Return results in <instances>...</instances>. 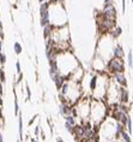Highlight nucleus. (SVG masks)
<instances>
[{"label": "nucleus", "instance_id": "f257e3e1", "mask_svg": "<svg viewBox=\"0 0 133 142\" xmlns=\"http://www.w3.org/2000/svg\"><path fill=\"white\" fill-rule=\"evenodd\" d=\"M55 63H56V66H58L59 72L65 78H68L71 72L73 70H76L79 66V63L77 62V58L74 57V54L70 49L56 52Z\"/></svg>", "mask_w": 133, "mask_h": 142}, {"label": "nucleus", "instance_id": "f03ea898", "mask_svg": "<svg viewBox=\"0 0 133 142\" xmlns=\"http://www.w3.org/2000/svg\"><path fill=\"white\" fill-rule=\"evenodd\" d=\"M49 23L54 27H61L67 24V13L65 5L61 0H49Z\"/></svg>", "mask_w": 133, "mask_h": 142}, {"label": "nucleus", "instance_id": "7ed1b4c3", "mask_svg": "<svg viewBox=\"0 0 133 142\" xmlns=\"http://www.w3.org/2000/svg\"><path fill=\"white\" fill-rule=\"evenodd\" d=\"M90 116L92 122L98 125L107 117V105L98 99H92L90 101Z\"/></svg>", "mask_w": 133, "mask_h": 142}, {"label": "nucleus", "instance_id": "20e7f679", "mask_svg": "<svg viewBox=\"0 0 133 142\" xmlns=\"http://www.w3.org/2000/svg\"><path fill=\"white\" fill-rule=\"evenodd\" d=\"M107 70L109 71L110 73L113 72H124L125 70V66H124V62H122V58H110L107 63Z\"/></svg>", "mask_w": 133, "mask_h": 142}, {"label": "nucleus", "instance_id": "39448f33", "mask_svg": "<svg viewBox=\"0 0 133 142\" xmlns=\"http://www.w3.org/2000/svg\"><path fill=\"white\" fill-rule=\"evenodd\" d=\"M101 16L104 18H110V19H115L116 21V8L113 5H108V6H103L102 7V12Z\"/></svg>", "mask_w": 133, "mask_h": 142}, {"label": "nucleus", "instance_id": "423d86ee", "mask_svg": "<svg viewBox=\"0 0 133 142\" xmlns=\"http://www.w3.org/2000/svg\"><path fill=\"white\" fill-rule=\"evenodd\" d=\"M92 68L96 72H103V71H105V68H107L105 60L101 55H98L97 53H96L95 60H92Z\"/></svg>", "mask_w": 133, "mask_h": 142}, {"label": "nucleus", "instance_id": "0eeeda50", "mask_svg": "<svg viewBox=\"0 0 133 142\" xmlns=\"http://www.w3.org/2000/svg\"><path fill=\"white\" fill-rule=\"evenodd\" d=\"M112 77L120 87H125L127 84V81H126V77H125L124 72H113Z\"/></svg>", "mask_w": 133, "mask_h": 142}, {"label": "nucleus", "instance_id": "6e6552de", "mask_svg": "<svg viewBox=\"0 0 133 142\" xmlns=\"http://www.w3.org/2000/svg\"><path fill=\"white\" fill-rule=\"evenodd\" d=\"M52 81L55 83V87H56L58 89H60V88H61V86L64 84V82L66 81V78H65L61 73H58V75H55V76H54V78H53Z\"/></svg>", "mask_w": 133, "mask_h": 142}, {"label": "nucleus", "instance_id": "1a4fd4ad", "mask_svg": "<svg viewBox=\"0 0 133 142\" xmlns=\"http://www.w3.org/2000/svg\"><path fill=\"white\" fill-rule=\"evenodd\" d=\"M98 75L100 73H92L91 75V77H90V82H89V88H90V90H91V93L95 90V88H96V86H97V82H98Z\"/></svg>", "mask_w": 133, "mask_h": 142}, {"label": "nucleus", "instance_id": "9d476101", "mask_svg": "<svg viewBox=\"0 0 133 142\" xmlns=\"http://www.w3.org/2000/svg\"><path fill=\"white\" fill-rule=\"evenodd\" d=\"M119 100H120V103H126L128 100V92L124 87L119 88Z\"/></svg>", "mask_w": 133, "mask_h": 142}, {"label": "nucleus", "instance_id": "9b49d317", "mask_svg": "<svg viewBox=\"0 0 133 142\" xmlns=\"http://www.w3.org/2000/svg\"><path fill=\"white\" fill-rule=\"evenodd\" d=\"M53 29H54V25L50 24V23H48V24H46V25L43 27V37H44V40L48 39V37H50Z\"/></svg>", "mask_w": 133, "mask_h": 142}, {"label": "nucleus", "instance_id": "f8f14e48", "mask_svg": "<svg viewBox=\"0 0 133 142\" xmlns=\"http://www.w3.org/2000/svg\"><path fill=\"white\" fill-rule=\"evenodd\" d=\"M124 54H125V52H124V49H122V47L120 45H116V47L113 48V57H115V58H122Z\"/></svg>", "mask_w": 133, "mask_h": 142}, {"label": "nucleus", "instance_id": "ddd939ff", "mask_svg": "<svg viewBox=\"0 0 133 142\" xmlns=\"http://www.w3.org/2000/svg\"><path fill=\"white\" fill-rule=\"evenodd\" d=\"M121 34H122V29H121L120 27H114V28L109 32V35H110L112 39H118Z\"/></svg>", "mask_w": 133, "mask_h": 142}, {"label": "nucleus", "instance_id": "4468645a", "mask_svg": "<svg viewBox=\"0 0 133 142\" xmlns=\"http://www.w3.org/2000/svg\"><path fill=\"white\" fill-rule=\"evenodd\" d=\"M13 49H14V53H16L17 55H19V54L22 53V51H23V47H22V45H21L18 41H16L14 45H13Z\"/></svg>", "mask_w": 133, "mask_h": 142}, {"label": "nucleus", "instance_id": "2eb2a0df", "mask_svg": "<svg viewBox=\"0 0 133 142\" xmlns=\"http://www.w3.org/2000/svg\"><path fill=\"white\" fill-rule=\"evenodd\" d=\"M65 120H66L68 124H71L72 126L76 125V119H74V117H73L72 114H67V116H65Z\"/></svg>", "mask_w": 133, "mask_h": 142}, {"label": "nucleus", "instance_id": "dca6fc26", "mask_svg": "<svg viewBox=\"0 0 133 142\" xmlns=\"http://www.w3.org/2000/svg\"><path fill=\"white\" fill-rule=\"evenodd\" d=\"M127 63H128V66H130V68H133V54H132V51H130V52H128Z\"/></svg>", "mask_w": 133, "mask_h": 142}, {"label": "nucleus", "instance_id": "f3484780", "mask_svg": "<svg viewBox=\"0 0 133 142\" xmlns=\"http://www.w3.org/2000/svg\"><path fill=\"white\" fill-rule=\"evenodd\" d=\"M19 139L21 140H23V119H22V117H19Z\"/></svg>", "mask_w": 133, "mask_h": 142}, {"label": "nucleus", "instance_id": "a211bd4d", "mask_svg": "<svg viewBox=\"0 0 133 142\" xmlns=\"http://www.w3.org/2000/svg\"><path fill=\"white\" fill-rule=\"evenodd\" d=\"M120 135L122 136V139H124V141H126V142H131V139H130V136H128V134L126 133V131H121L120 133Z\"/></svg>", "mask_w": 133, "mask_h": 142}, {"label": "nucleus", "instance_id": "6ab92c4d", "mask_svg": "<svg viewBox=\"0 0 133 142\" xmlns=\"http://www.w3.org/2000/svg\"><path fill=\"white\" fill-rule=\"evenodd\" d=\"M126 123H127V130H128V133H132V120H131L130 117H127Z\"/></svg>", "mask_w": 133, "mask_h": 142}, {"label": "nucleus", "instance_id": "aec40b11", "mask_svg": "<svg viewBox=\"0 0 133 142\" xmlns=\"http://www.w3.org/2000/svg\"><path fill=\"white\" fill-rule=\"evenodd\" d=\"M16 72L17 73H21L22 72V66H21V62L19 60L16 62Z\"/></svg>", "mask_w": 133, "mask_h": 142}, {"label": "nucleus", "instance_id": "412c9836", "mask_svg": "<svg viewBox=\"0 0 133 142\" xmlns=\"http://www.w3.org/2000/svg\"><path fill=\"white\" fill-rule=\"evenodd\" d=\"M65 128H66V130L67 131H70V133H72L73 134V126L71 125V124H68V123H65Z\"/></svg>", "mask_w": 133, "mask_h": 142}, {"label": "nucleus", "instance_id": "4be33fe9", "mask_svg": "<svg viewBox=\"0 0 133 142\" xmlns=\"http://www.w3.org/2000/svg\"><path fill=\"white\" fill-rule=\"evenodd\" d=\"M113 4H114V0H103V6H108Z\"/></svg>", "mask_w": 133, "mask_h": 142}, {"label": "nucleus", "instance_id": "5701e85b", "mask_svg": "<svg viewBox=\"0 0 133 142\" xmlns=\"http://www.w3.org/2000/svg\"><path fill=\"white\" fill-rule=\"evenodd\" d=\"M14 114L16 116L18 114V101H17V99H14Z\"/></svg>", "mask_w": 133, "mask_h": 142}, {"label": "nucleus", "instance_id": "b1692460", "mask_svg": "<svg viewBox=\"0 0 133 142\" xmlns=\"http://www.w3.org/2000/svg\"><path fill=\"white\" fill-rule=\"evenodd\" d=\"M27 93H28V96H27V100H29L30 98H31V92H30V88H29V86L27 84Z\"/></svg>", "mask_w": 133, "mask_h": 142}, {"label": "nucleus", "instance_id": "393cba45", "mask_svg": "<svg viewBox=\"0 0 133 142\" xmlns=\"http://www.w3.org/2000/svg\"><path fill=\"white\" fill-rule=\"evenodd\" d=\"M121 5H122V13L126 12V0H121Z\"/></svg>", "mask_w": 133, "mask_h": 142}, {"label": "nucleus", "instance_id": "a878e982", "mask_svg": "<svg viewBox=\"0 0 133 142\" xmlns=\"http://www.w3.org/2000/svg\"><path fill=\"white\" fill-rule=\"evenodd\" d=\"M38 133H40V126H36L35 128V135H38Z\"/></svg>", "mask_w": 133, "mask_h": 142}, {"label": "nucleus", "instance_id": "bb28decb", "mask_svg": "<svg viewBox=\"0 0 133 142\" xmlns=\"http://www.w3.org/2000/svg\"><path fill=\"white\" fill-rule=\"evenodd\" d=\"M2 93H4V90H2V84H1V82H0V96L2 95Z\"/></svg>", "mask_w": 133, "mask_h": 142}, {"label": "nucleus", "instance_id": "cd10ccee", "mask_svg": "<svg viewBox=\"0 0 133 142\" xmlns=\"http://www.w3.org/2000/svg\"><path fill=\"white\" fill-rule=\"evenodd\" d=\"M2 51V39H0V52Z\"/></svg>", "mask_w": 133, "mask_h": 142}, {"label": "nucleus", "instance_id": "c85d7f7f", "mask_svg": "<svg viewBox=\"0 0 133 142\" xmlns=\"http://www.w3.org/2000/svg\"><path fill=\"white\" fill-rule=\"evenodd\" d=\"M37 1L41 4V2H46V1H49V0H37Z\"/></svg>", "mask_w": 133, "mask_h": 142}, {"label": "nucleus", "instance_id": "c756f323", "mask_svg": "<svg viewBox=\"0 0 133 142\" xmlns=\"http://www.w3.org/2000/svg\"><path fill=\"white\" fill-rule=\"evenodd\" d=\"M56 142H64V140H63V139H60V137H59V139H58V140H56Z\"/></svg>", "mask_w": 133, "mask_h": 142}, {"label": "nucleus", "instance_id": "7c9ffc66", "mask_svg": "<svg viewBox=\"0 0 133 142\" xmlns=\"http://www.w3.org/2000/svg\"><path fill=\"white\" fill-rule=\"evenodd\" d=\"M31 142H37V141H36L35 139H31Z\"/></svg>", "mask_w": 133, "mask_h": 142}, {"label": "nucleus", "instance_id": "2f4dec72", "mask_svg": "<svg viewBox=\"0 0 133 142\" xmlns=\"http://www.w3.org/2000/svg\"><path fill=\"white\" fill-rule=\"evenodd\" d=\"M131 1H132V4H133V0H131Z\"/></svg>", "mask_w": 133, "mask_h": 142}]
</instances>
